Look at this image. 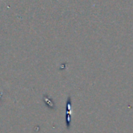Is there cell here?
I'll return each instance as SVG.
<instances>
[{
	"label": "cell",
	"mask_w": 133,
	"mask_h": 133,
	"mask_svg": "<svg viewBox=\"0 0 133 133\" xmlns=\"http://www.w3.org/2000/svg\"><path fill=\"white\" fill-rule=\"evenodd\" d=\"M66 124L67 128L69 129L71 127V97H68L67 101V109H66Z\"/></svg>",
	"instance_id": "cell-1"
},
{
	"label": "cell",
	"mask_w": 133,
	"mask_h": 133,
	"mask_svg": "<svg viewBox=\"0 0 133 133\" xmlns=\"http://www.w3.org/2000/svg\"><path fill=\"white\" fill-rule=\"evenodd\" d=\"M44 101H45V103L49 108H53V107H54V103H53L47 96H44Z\"/></svg>",
	"instance_id": "cell-2"
}]
</instances>
